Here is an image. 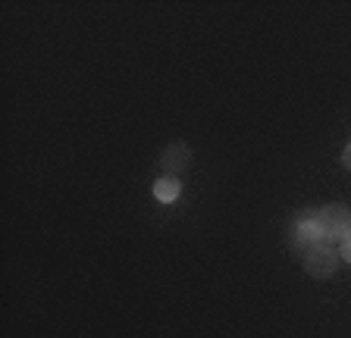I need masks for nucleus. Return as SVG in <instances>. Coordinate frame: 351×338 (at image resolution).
Returning a JSON list of instances; mask_svg holds the SVG:
<instances>
[{"instance_id": "nucleus-1", "label": "nucleus", "mask_w": 351, "mask_h": 338, "mask_svg": "<svg viewBox=\"0 0 351 338\" xmlns=\"http://www.w3.org/2000/svg\"><path fill=\"white\" fill-rule=\"evenodd\" d=\"M314 222L329 242H336V238L351 232V210L345 204H326L320 210H314Z\"/></svg>"}, {"instance_id": "nucleus-2", "label": "nucleus", "mask_w": 351, "mask_h": 338, "mask_svg": "<svg viewBox=\"0 0 351 338\" xmlns=\"http://www.w3.org/2000/svg\"><path fill=\"white\" fill-rule=\"evenodd\" d=\"M336 250L332 244H320V248H311L304 254V270L307 276H314V279H329L332 272H336Z\"/></svg>"}, {"instance_id": "nucleus-3", "label": "nucleus", "mask_w": 351, "mask_h": 338, "mask_svg": "<svg viewBox=\"0 0 351 338\" xmlns=\"http://www.w3.org/2000/svg\"><path fill=\"white\" fill-rule=\"evenodd\" d=\"M160 166H163V172H167V179H179L185 169L191 166V147L185 144V141L169 144L160 157Z\"/></svg>"}, {"instance_id": "nucleus-4", "label": "nucleus", "mask_w": 351, "mask_h": 338, "mask_svg": "<svg viewBox=\"0 0 351 338\" xmlns=\"http://www.w3.org/2000/svg\"><path fill=\"white\" fill-rule=\"evenodd\" d=\"M179 194H182V185H179V179H157L154 182V198L160 200V204H173V200H179Z\"/></svg>"}, {"instance_id": "nucleus-5", "label": "nucleus", "mask_w": 351, "mask_h": 338, "mask_svg": "<svg viewBox=\"0 0 351 338\" xmlns=\"http://www.w3.org/2000/svg\"><path fill=\"white\" fill-rule=\"evenodd\" d=\"M342 260L345 263H351V232L348 235H342Z\"/></svg>"}, {"instance_id": "nucleus-6", "label": "nucleus", "mask_w": 351, "mask_h": 338, "mask_svg": "<svg viewBox=\"0 0 351 338\" xmlns=\"http://www.w3.org/2000/svg\"><path fill=\"white\" fill-rule=\"evenodd\" d=\"M342 166H345V169H348V172H351V144H348V147H345V151H342Z\"/></svg>"}]
</instances>
